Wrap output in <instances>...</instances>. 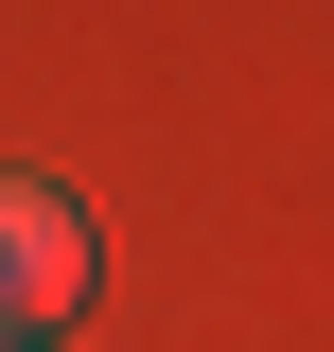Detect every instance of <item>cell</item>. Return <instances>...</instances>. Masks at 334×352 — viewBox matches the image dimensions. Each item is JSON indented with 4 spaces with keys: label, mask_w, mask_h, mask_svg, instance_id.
Returning <instances> with one entry per match:
<instances>
[{
    "label": "cell",
    "mask_w": 334,
    "mask_h": 352,
    "mask_svg": "<svg viewBox=\"0 0 334 352\" xmlns=\"http://www.w3.org/2000/svg\"><path fill=\"white\" fill-rule=\"evenodd\" d=\"M88 300V212L53 194V176H0V317L36 335V317Z\"/></svg>",
    "instance_id": "6da1fadb"
},
{
    "label": "cell",
    "mask_w": 334,
    "mask_h": 352,
    "mask_svg": "<svg viewBox=\"0 0 334 352\" xmlns=\"http://www.w3.org/2000/svg\"><path fill=\"white\" fill-rule=\"evenodd\" d=\"M0 352H18V317H0Z\"/></svg>",
    "instance_id": "7a4b0ae2"
}]
</instances>
